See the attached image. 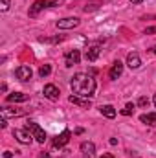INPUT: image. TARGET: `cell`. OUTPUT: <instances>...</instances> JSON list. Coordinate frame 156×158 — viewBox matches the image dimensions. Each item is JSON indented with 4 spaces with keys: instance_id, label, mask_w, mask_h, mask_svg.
<instances>
[{
    "instance_id": "cell-1",
    "label": "cell",
    "mask_w": 156,
    "mask_h": 158,
    "mask_svg": "<svg viewBox=\"0 0 156 158\" xmlns=\"http://www.w3.org/2000/svg\"><path fill=\"white\" fill-rule=\"evenodd\" d=\"M70 86L76 96H83V98L90 99L96 92V79L90 74H76L70 81Z\"/></svg>"
},
{
    "instance_id": "cell-2",
    "label": "cell",
    "mask_w": 156,
    "mask_h": 158,
    "mask_svg": "<svg viewBox=\"0 0 156 158\" xmlns=\"http://www.w3.org/2000/svg\"><path fill=\"white\" fill-rule=\"evenodd\" d=\"M63 0H37L31 7H30V17H37L42 9L46 7H53V6H59Z\"/></svg>"
},
{
    "instance_id": "cell-3",
    "label": "cell",
    "mask_w": 156,
    "mask_h": 158,
    "mask_svg": "<svg viewBox=\"0 0 156 158\" xmlns=\"http://www.w3.org/2000/svg\"><path fill=\"white\" fill-rule=\"evenodd\" d=\"M26 129L33 134V138H35L39 143H44V142H46V132H44V129H42L40 125H37L35 121H28V123H26Z\"/></svg>"
},
{
    "instance_id": "cell-4",
    "label": "cell",
    "mask_w": 156,
    "mask_h": 158,
    "mask_svg": "<svg viewBox=\"0 0 156 158\" xmlns=\"http://www.w3.org/2000/svg\"><path fill=\"white\" fill-rule=\"evenodd\" d=\"M13 136L20 142V143H24V145H30L31 143V140H33V134L24 127V129H15L13 131Z\"/></svg>"
},
{
    "instance_id": "cell-5",
    "label": "cell",
    "mask_w": 156,
    "mask_h": 158,
    "mask_svg": "<svg viewBox=\"0 0 156 158\" xmlns=\"http://www.w3.org/2000/svg\"><path fill=\"white\" fill-rule=\"evenodd\" d=\"M79 19L76 17H68V19H61V20H57V28L59 30H74V28H77L79 26Z\"/></svg>"
},
{
    "instance_id": "cell-6",
    "label": "cell",
    "mask_w": 156,
    "mask_h": 158,
    "mask_svg": "<svg viewBox=\"0 0 156 158\" xmlns=\"http://www.w3.org/2000/svg\"><path fill=\"white\" fill-rule=\"evenodd\" d=\"M15 76L18 81H22V83H26V81H30L31 76H33V72H31V68L30 66H26V64H20L17 70H15Z\"/></svg>"
},
{
    "instance_id": "cell-7",
    "label": "cell",
    "mask_w": 156,
    "mask_h": 158,
    "mask_svg": "<svg viewBox=\"0 0 156 158\" xmlns=\"http://www.w3.org/2000/svg\"><path fill=\"white\" fill-rule=\"evenodd\" d=\"M68 142H70V131H68V129H64L61 134H57V136L53 138V142H51V143H53V147H59V149H61V147H64Z\"/></svg>"
},
{
    "instance_id": "cell-8",
    "label": "cell",
    "mask_w": 156,
    "mask_h": 158,
    "mask_svg": "<svg viewBox=\"0 0 156 158\" xmlns=\"http://www.w3.org/2000/svg\"><path fill=\"white\" fill-rule=\"evenodd\" d=\"M0 114H2V118H18V116H24L26 110H22V109H11V107H2Z\"/></svg>"
},
{
    "instance_id": "cell-9",
    "label": "cell",
    "mask_w": 156,
    "mask_h": 158,
    "mask_svg": "<svg viewBox=\"0 0 156 158\" xmlns=\"http://www.w3.org/2000/svg\"><path fill=\"white\" fill-rule=\"evenodd\" d=\"M42 94H44V98H48V99H51V101L59 99V96H61V92H59V88H57L55 85H46L44 90H42Z\"/></svg>"
},
{
    "instance_id": "cell-10",
    "label": "cell",
    "mask_w": 156,
    "mask_h": 158,
    "mask_svg": "<svg viewBox=\"0 0 156 158\" xmlns=\"http://www.w3.org/2000/svg\"><path fill=\"white\" fill-rule=\"evenodd\" d=\"M79 61H81V53H79V50H70V52L66 53V57H64V64H66V66L79 64Z\"/></svg>"
},
{
    "instance_id": "cell-11",
    "label": "cell",
    "mask_w": 156,
    "mask_h": 158,
    "mask_svg": "<svg viewBox=\"0 0 156 158\" xmlns=\"http://www.w3.org/2000/svg\"><path fill=\"white\" fill-rule=\"evenodd\" d=\"M68 99H70V103L77 105V107H81V109H90V107H92V101H90L88 98L83 99V96H76V94H74V96H70Z\"/></svg>"
},
{
    "instance_id": "cell-12",
    "label": "cell",
    "mask_w": 156,
    "mask_h": 158,
    "mask_svg": "<svg viewBox=\"0 0 156 158\" xmlns=\"http://www.w3.org/2000/svg\"><path fill=\"white\" fill-rule=\"evenodd\" d=\"M6 99H7V103H24V101L30 99V94H24V92H13V94H9Z\"/></svg>"
},
{
    "instance_id": "cell-13",
    "label": "cell",
    "mask_w": 156,
    "mask_h": 158,
    "mask_svg": "<svg viewBox=\"0 0 156 158\" xmlns=\"http://www.w3.org/2000/svg\"><path fill=\"white\" fill-rule=\"evenodd\" d=\"M81 153H83L84 158H94V155H96V145L92 142H83L81 143Z\"/></svg>"
},
{
    "instance_id": "cell-14",
    "label": "cell",
    "mask_w": 156,
    "mask_h": 158,
    "mask_svg": "<svg viewBox=\"0 0 156 158\" xmlns=\"http://www.w3.org/2000/svg\"><path fill=\"white\" fill-rule=\"evenodd\" d=\"M127 64H129V68H132V70L140 68V66H142V59H140V55H138L136 52H130V53L127 55Z\"/></svg>"
},
{
    "instance_id": "cell-15",
    "label": "cell",
    "mask_w": 156,
    "mask_h": 158,
    "mask_svg": "<svg viewBox=\"0 0 156 158\" xmlns=\"http://www.w3.org/2000/svg\"><path fill=\"white\" fill-rule=\"evenodd\" d=\"M99 52H101V48H99V46H90V48L84 52V59H86V61H90V63H94V61L99 57Z\"/></svg>"
},
{
    "instance_id": "cell-16",
    "label": "cell",
    "mask_w": 156,
    "mask_h": 158,
    "mask_svg": "<svg viewBox=\"0 0 156 158\" xmlns=\"http://www.w3.org/2000/svg\"><path fill=\"white\" fill-rule=\"evenodd\" d=\"M121 74H123V63H121V61H116V63L112 64L110 72H109V77L110 79H117Z\"/></svg>"
},
{
    "instance_id": "cell-17",
    "label": "cell",
    "mask_w": 156,
    "mask_h": 158,
    "mask_svg": "<svg viewBox=\"0 0 156 158\" xmlns=\"http://www.w3.org/2000/svg\"><path fill=\"white\" fill-rule=\"evenodd\" d=\"M99 110H101V114L105 116V118H116V109L112 107V105H101L99 107Z\"/></svg>"
},
{
    "instance_id": "cell-18",
    "label": "cell",
    "mask_w": 156,
    "mask_h": 158,
    "mask_svg": "<svg viewBox=\"0 0 156 158\" xmlns=\"http://www.w3.org/2000/svg\"><path fill=\"white\" fill-rule=\"evenodd\" d=\"M140 121L145 123V125H156V112H147V114H142L140 116Z\"/></svg>"
},
{
    "instance_id": "cell-19",
    "label": "cell",
    "mask_w": 156,
    "mask_h": 158,
    "mask_svg": "<svg viewBox=\"0 0 156 158\" xmlns=\"http://www.w3.org/2000/svg\"><path fill=\"white\" fill-rule=\"evenodd\" d=\"M64 39L63 35H55V37H40V42H48V44H57V42H61V40Z\"/></svg>"
},
{
    "instance_id": "cell-20",
    "label": "cell",
    "mask_w": 156,
    "mask_h": 158,
    "mask_svg": "<svg viewBox=\"0 0 156 158\" xmlns=\"http://www.w3.org/2000/svg\"><path fill=\"white\" fill-rule=\"evenodd\" d=\"M50 74H51V66H50V64H42V66L39 68L40 77H46V76H50Z\"/></svg>"
},
{
    "instance_id": "cell-21",
    "label": "cell",
    "mask_w": 156,
    "mask_h": 158,
    "mask_svg": "<svg viewBox=\"0 0 156 158\" xmlns=\"http://www.w3.org/2000/svg\"><path fill=\"white\" fill-rule=\"evenodd\" d=\"M134 109H136V105H134V103H127V105H125V109L121 110V114H123V116H130V114L134 112Z\"/></svg>"
},
{
    "instance_id": "cell-22",
    "label": "cell",
    "mask_w": 156,
    "mask_h": 158,
    "mask_svg": "<svg viewBox=\"0 0 156 158\" xmlns=\"http://www.w3.org/2000/svg\"><path fill=\"white\" fill-rule=\"evenodd\" d=\"M138 107H142V109H145V107H149V99H147L145 96H142V98L138 99Z\"/></svg>"
},
{
    "instance_id": "cell-23",
    "label": "cell",
    "mask_w": 156,
    "mask_h": 158,
    "mask_svg": "<svg viewBox=\"0 0 156 158\" xmlns=\"http://www.w3.org/2000/svg\"><path fill=\"white\" fill-rule=\"evenodd\" d=\"M0 9L2 11H7L9 9V0H0Z\"/></svg>"
},
{
    "instance_id": "cell-24",
    "label": "cell",
    "mask_w": 156,
    "mask_h": 158,
    "mask_svg": "<svg viewBox=\"0 0 156 158\" xmlns=\"http://www.w3.org/2000/svg\"><path fill=\"white\" fill-rule=\"evenodd\" d=\"M153 33H156V26H153V28H147V30H145V35H153Z\"/></svg>"
},
{
    "instance_id": "cell-25",
    "label": "cell",
    "mask_w": 156,
    "mask_h": 158,
    "mask_svg": "<svg viewBox=\"0 0 156 158\" xmlns=\"http://www.w3.org/2000/svg\"><path fill=\"white\" fill-rule=\"evenodd\" d=\"M13 156V153H11V151H6V153H4V158H11Z\"/></svg>"
},
{
    "instance_id": "cell-26",
    "label": "cell",
    "mask_w": 156,
    "mask_h": 158,
    "mask_svg": "<svg viewBox=\"0 0 156 158\" xmlns=\"http://www.w3.org/2000/svg\"><path fill=\"white\" fill-rule=\"evenodd\" d=\"M129 2H132V4H140L142 0H129Z\"/></svg>"
},
{
    "instance_id": "cell-27",
    "label": "cell",
    "mask_w": 156,
    "mask_h": 158,
    "mask_svg": "<svg viewBox=\"0 0 156 158\" xmlns=\"http://www.w3.org/2000/svg\"><path fill=\"white\" fill-rule=\"evenodd\" d=\"M101 158H114V156H112V155H103Z\"/></svg>"
},
{
    "instance_id": "cell-28",
    "label": "cell",
    "mask_w": 156,
    "mask_h": 158,
    "mask_svg": "<svg viewBox=\"0 0 156 158\" xmlns=\"http://www.w3.org/2000/svg\"><path fill=\"white\" fill-rule=\"evenodd\" d=\"M153 103H154V107H156V94H154V98H153Z\"/></svg>"
},
{
    "instance_id": "cell-29",
    "label": "cell",
    "mask_w": 156,
    "mask_h": 158,
    "mask_svg": "<svg viewBox=\"0 0 156 158\" xmlns=\"http://www.w3.org/2000/svg\"><path fill=\"white\" fill-rule=\"evenodd\" d=\"M153 52H154V53H156V44H154V46H153Z\"/></svg>"
}]
</instances>
